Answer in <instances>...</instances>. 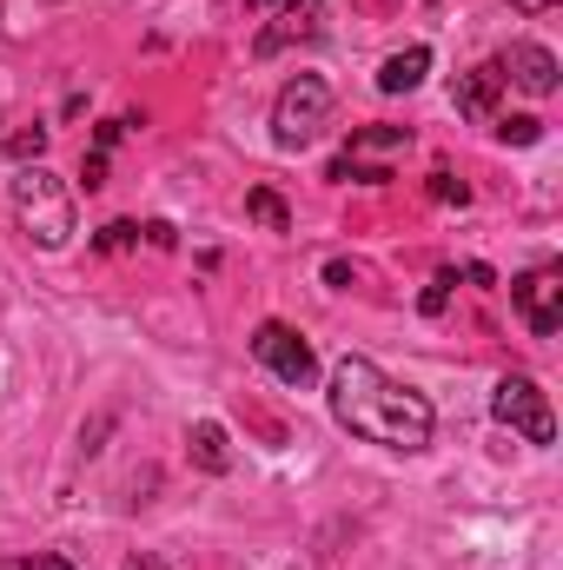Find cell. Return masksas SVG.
<instances>
[{
    "label": "cell",
    "instance_id": "cell-1",
    "mask_svg": "<svg viewBox=\"0 0 563 570\" xmlns=\"http://www.w3.org/2000/svg\"><path fill=\"white\" fill-rule=\"evenodd\" d=\"M325 399H332V419L352 431V438L385 444V451H424V444H431V425H437L424 392L385 379V372H378L372 358H358V352H345V358L332 365Z\"/></svg>",
    "mask_w": 563,
    "mask_h": 570
},
{
    "label": "cell",
    "instance_id": "cell-2",
    "mask_svg": "<svg viewBox=\"0 0 563 570\" xmlns=\"http://www.w3.org/2000/svg\"><path fill=\"white\" fill-rule=\"evenodd\" d=\"M13 219H20V233H27L40 253H60V246L73 239V193H67V179L47 173L40 159L20 166V173H13Z\"/></svg>",
    "mask_w": 563,
    "mask_h": 570
},
{
    "label": "cell",
    "instance_id": "cell-3",
    "mask_svg": "<svg viewBox=\"0 0 563 570\" xmlns=\"http://www.w3.org/2000/svg\"><path fill=\"white\" fill-rule=\"evenodd\" d=\"M325 120H332V87H325L318 73H298L279 94V107H273V140H279L285 153H298V146L318 140Z\"/></svg>",
    "mask_w": 563,
    "mask_h": 570
},
{
    "label": "cell",
    "instance_id": "cell-4",
    "mask_svg": "<svg viewBox=\"0 0 563 570\" xmlns=\"http://www.w3.org/2000/svg\"><path fill=\"white\" fill-rule=\"evenodd\" d=\"M491 412H497V425L524 431L531 444H551V438H557V419H551V399H544V385H537V379H524V372L497 379V392H491Z\"/></svg>",
    "mask_w": 563,
    "mask_h": 570
},
{
    "label": "cell",
    "instance_id": "cell-5",
    "mask_svg": "<svg viewBox=\"0 0 563 570\" xmlns=\"http://www.w3.org/2000/svg\"><path fill=\"white\" fill-rule=\"evenodd\" d=\"M253 358H259L279 385H292V392H305V385L318 379V352H312L285 318H266V325L253 332Z\"/></svg>",
    "mask_w": 563,
    "mask_h": 570
},
{
    "label": "cell",
    "instance_id": "cell-6",
    "mask_svg": "<svg viewBox=\"0 0 563 570\" xmlns=\"http://www.w3.org/2000/svg\"><path fill=\"white\" fill-rule=\"evenodd\" d=\"M511 305L524 312V325H531L537 338H551L563 325V273L557 266H531L524 279H511Z\"/></svg>",
    "mask_w": 563,
    "mask_h": 570
},
{
    "label": "cell",
    "instance_id": "cell-7",
    "mask_svg": "<svg viewBox=\"0 0 563 570\" xmlns=\"http://www.w3.org/2000/svg\"><path fill=\"white\" fill-rule=\"evenodd\" d=\"M497 73H504L511 87H524L531 100H551V94H557V53L537 47V40H517V47L497 60Z\"/></svg>",
    "mask_w": 563,
    "mask_h": 570
},
{
    "label": "cell",
    "instance_id": "cell-8",
    "mask_svg": "<svg viewBox=\"0 0 563 570\" xmlns=\"http://www.w3.org/2000/svg\"><path fill=\"white\" fill-rule=\"evenodd\" d=\"M318 27H325V7H318V0H292V7L279 13V27H266V33L253 40V53L273 60V53L292 47V40H318Z\"/></svg>",
    "mask_w": 563,
    "mask_h": 570
},
{
    "label": "cell",
    "instance_id": "cell-9",
    "mask_svg": "<svg viewBox=\"0 0 563 570\" xmlns=\"http://www.w3.org/2000/svg\"><path fill=\"white\" fill-rule=\"evenodd\" d=\"M497 94H504V73H497V60H491V67H471V73H457V114H471V120H497Z\"/></svg>",
    "mask_w": 563,
    "mask_h": 570
},
{
    "label": "cell",
    "instance_id": "cell-10",
    "mask_svg": "<svg viewBox=\"0 0 563 570\" xmlns=\"http://www.w3.org/2000/svg\"><path fill=\"white\" fill-rule=\"evenodd\" d=\"M186 451H192V464L213 471V478L233 471V444H226V425H219V419H199V425L186 431Z\"/></svg>",
    "mask_w": 563,
    "mask_h": 570
},
{
    "label": "cell",
    "instance_id": "cell-11",
    "mask_svg": "<svg viewBox=\"0 0 563 570\" xmlns=\"http://www.w3.org/2000/svg\"><path fill=\"white\" fill-rule=\"evenodd\" d=\"M424 73H431V47H405L378 67V94H412Z\"/></svg>",
    "mask_w": 563,
    "mask_h": 570
},
{
    "label": "cell",
    "instance_id": "cell-12",
    "mask_svg": "<svg viewBox=\"0 0 563 570\" xmlns=\"http://www.w3.org/2000/svg\"><path fill=\"white\" fill-rule=\"evenodd\" d=\"M246 213H253L266 233H292V213H285V199L273 186H253V193H246Z\"/></svg>",
    "mask_w": 563,
    "mask_h": 570
},
{
    "label": "cell",
    "instance_id": "cell-13",
    "mask_svg": "<svg viewBox=\"0 0 563 570\" xmlns=\"http://www.w3.org/2000/svg\"><path fill=\"white\" fill-rule=\"evenodd\" d=\"M491 127H497V140H504V146H537V140H544V127H537L531 114H497Z\"/></svg>",
    "mask_w": 563,
    "mask_h": 570
},
{
    "label": "cell",
    "instance_id": "cell-14",
    "mask_svg": "<svg viewBox=\"0 0 563 570\" xmlns=\"http://www.w3.org/2000/svg\"><path fill=\"white\" fill-rule=\"evenodd\" d=\"M405 140H412L405 127H365V134H352V159H358V153H385V146H405Z\"/></svg>",
    "mask_w": 563,
    "mask_h": 570
},
{
    "label": "cell",
    "instance_id": "cell-15",
    "mask_svg": "<svg viewBox=\"0 0 563 570\" xmlns=\"http://www.w3.org/2000/svg\"><path fill=\"white\" fill-rule=\"evenodd\" d=\"M93 246H100V253H127V246H140V226H134V219H113V226H100Z\"/></svg>",
    "mask_w": 563,
    "mask_h": 570
},
{
    "label": "cell",
    "instance_id": "cell-16",
    "mask_svg": "<svg viewBox=\"0 0 563 570\" xmlns=\"http://www.w3.org/2000/svg\"><path fill=\"white\" fill-rule=\"evenodd\" d=\"M40 153H47V127H27V134H13V140H7V159H20V166H27V159H40Z\"/></svg>",
    "mask_w": 563,
    "mask_h": 570
},
{
    "label": "cell",
    "instance_id": "cell-17",
    "mask_svg": "<svg viewBox=\"0 0 563 570\" xmlns=\"http://www.w3.org/2000/svg\"><path fill=\"white\" fill-rule=\"evenodd\" d=\"M431 199H437V206H464V199H471V186H464V179H451V173H431Z\"/></svg>",
    "mask_w": 563,
    "mask_h": 570
},
{
    "label": "cell",
    "instance_id": "cell-18",
    "mask_svg": "<svg viewBox=\"0 0 563 570\" xmlns=\"http://www.w3.org/2000/svg\"><path fill=\"white\" fill-rule=\"evenodd\" d=\"M0 570H80V564H67L53 551H33V558H0Z\"/></svg>",
    "mask_w": 563,
    "mask_h": 570
},
{
    "label": "cell",
    "instance_id": "cell-19",
    "mask_svg": "<svg viewBox=\"0 0 563 570\" xmlns=\"http://www.w3.org/2000/svg\"><path fill=\"white\" fill-rule=\"evenodd\" d=\"M451 285H457V273H437V279H431V292H424V312H431V318L451 305Z\"/></svg>",
    "mask_w": 563,
    "mask_h": 570
},
{
    "label": "cell",
    "instance_id": "cell-20",
    "mask_svg": "<svg viewBox=\"0 0 563 570\" xmlns=\"http://www.w3.org/2000/svg\"><path fill=\"white\" fill-rule=\"evenodd\" d=\"M80 173H87V193H93V186H107V153H87V166H80Z\"/></svg>",
    "mask_w": 563,
    "mask_h": 570
},
{
    "label": "cell",
    "instance_id": "cell-21",
    "mask_svg": "<svg viewBox=\"0 0 563 570\" xmlns=\"http://www.w3.org/2000/svg\"><path fill=\"white\" fill-rule=\"evenodd\" d=\"M146 239H152V246H159V253H166V246H172V226H166V219H152V226H140Z\"/></svg>",
    "mask_w": 563,
    "mask_h": 570
},
{
    "label": "cell",
    "instance_id": "cell-22",
    "mask_svg": "<svg viewBox=\"0 0 563 570\" xmlns=\"http://www.w3.org/2000/svg\"><path fill=\"white\" fill-rule=\"evenodd\" d=\"M511 7H517V13H551L557 0H511Z\"/></svg>",
    "mask_w": 563,
    "mask_h": 570
},
{
    "label": "cell",
    "instance_id": "cell-23",
    "mask_svg": "<svg viewBox=\"0 0 563 570\" xmlns=\"http://www.w3.org/2000/svg\"><path fill=\"white\" fill-rule=\"evenodd\" d=\"M127 570H166V564H159V558H146V551H134V558H127Z\"/></svg>",
    "mask_w": 563,
    "mask_h": 570
},
{
    "label": "cell",
    "instance_id": "cell-24",
    "mask_svg": "<svg viewBox=\"0 0 563 570\" xmlns=\"http://www.w3.org/2000/svg\"><path fill=\"white\" fill-rule=\"evenodd\" d=\"M266 7H273V0H246V13H266Z\"/></svg>",
    "mask_w": 563,
    "mask_h": 570
}]
</instances>
